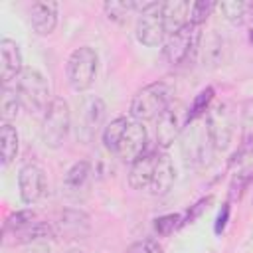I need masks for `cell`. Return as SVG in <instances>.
Returning a JSON list of instances; mask_svg holds the SVG:
<instances>
[{
  "instance_id": "cell-1",
  "label": "cell",
  "mask_w": 253,
  "mask_h": 253,
  "mask_svg": "<svg viewBox=\"0 0 253 253\" xmlns=\"http://www.w3.org/2000/svg\"><path fill=\"white\" fill-rule=\"evenodd\" d=\"M14 89L22 103V109L30 115H42L51 103V93L45 75L36 67H24L14 81Z\"/></svg>"
},
{
  "instance_id": "cell-2",
  "label": "cell",
  "mask_w": 253,
  "mask_h": 253,
  "mask_svg": "<svg viewBox=\"0 0 253 253\" xmlns=\"http://www.w3.org/2000/svg\"><path fill=\"white\" fill-rule=\"evenodd\" d=\"M182 158L190 168H204L211 162L215 146L210 138V132L204 125V119L190 121L186 130L180 136Z\"/></svg>"
},
{
  "instance_id": "cell-3",
  "label": "cell",
  "mask_w": 253,
  "mask_h": 253,
  "mask_svg": "<svg viewBox=\"0 0 253 253\" xmlns=\"http://www.w3.org/2000/svg\"><path fill=\"white\" fill-rule=\"evenodd\" d=\"M170 103H172V91L164 81L148 83L134 93L130 101V117L140 123L156 121Z\"/></svg>"
},
{
  "instance_id": "cell-4",
  "label": "cell",
  "mask_w": 253,
  "mask_h": 253,
  "mask_svg": "<svg viewBox=\"0 0 253 253\" xmlns=\"http://www.w3.org/2000/svg\"><path fill=\"white\" fill-rule=\"evenodd\" d=\"M71 130V111L65 99L53 97L42 117V140L47 148H59Z\"/></svg>"
},
{
  "instance_id": "cell-5",
  "label": "cell",
  "mask_w": 253,
  "mask_h": 253,
  "mask_svg": "<svg viewBox=\"0 0 253 253\" xmlns=\"http://www.w3.org/2000/svg\"><path fill=\"white\" fill-rule=\"evenodd\" d=\"M190 125V107L184 101L172 99V103L164 109V113L156 119V144L166 150L174 144L176 138L182 136L186 126Z\"/></svg>"
},
{
  "instance_id": "cell-6",
  "label": "cell",
  "mask_w": 253,
  "mask_h": 253,
  "mask_svg": "<svg viewBox=\"0 0 253 253\" xmlns=\"http://www.w3.org/2000/svg\"><path fill=\"white\" fill-rule=\"evenodd\" d=\"M97 51L89 45H81L77 49L71 51V55L67 57V65H65V73H67V81L71 85L73 91H87L97 75Z\"/></svg>"
},
{
  "instance_id": "cell-7",
  "label": "cell",
  "mask_w": 253,
  "mask_h": 253,
  "mask_svg": "<svg viewBox=\"0 0 253 253\" xmlns=\"http://www.w3.org/2000/svg\"><path fill=\"white\" fill-rule=\"evenodd\" d=\"M138 22L136 40L146 47H156L166 42V30L162 22V2H136Z\"/></svg>"
},
{
  "instance_id": "cell-8",
  "label": "cell",
  "mask_w": 253,
  "mask_h": 253,
  "mask_svg": "<svg viewBox=\"0 0 253 253\" xmlns=\"http://www.w3.org/2000/svg\"><path fill=\"white\" fill-rule=\"evenodd\" d=\"M105 111L107 109L101 97L89 95L81 99V103L77 105V117H75V134L79 142L87 144L95 138L97 130L103 126Z\"/></svg>"
},
{
  "instance_id": "cell-9",
  "label": "cell",
  "mask_w": 253,
  "mask_h": 253,
  "mask_svg": "<svg viewBox=\"0 0 253 253\" xmlns=\"http://www.w3.org/2000/svg\"><path fill=\"white\" fill-rule=\"evenodd\" d=\"M200 40H202L200 28L188 24L180 32H176V34H172V36L166 38V42L162 43L164 59L170 65H182V63H186L198 51Z\"/></svg>"
},
{
  "instance_id": "cell-10",
  "label": "cell",
  "mask_w": 253,
  "mask_h": 253,
  "mask_svg": "<svg viewBox=\"0 0 253 253\" xmlns=\"http://www.w3.org/2000/svg\"><path fill=\"white\" fill-rule=\"evenodd\" d=\"M215 150H225L233 136V121L225 103H213L202 117Z\"/></svg>"
},
{
  "instance_id": "cell-11",
  "label": "cell",
  "mask_w": 253,
  "mask_h": 253,
  "mask_svg": "<svg viewBox=\"0 0 253 253\" xmlns=\"http://www.w3.org/2000/svg\"><path fill=\"white\" fill-rule=\"evenodd\" d=\"M146 142H148V132H146L144 123L130 119L126 130H125V134L117 146L115 156L121 158L123 162L132 164L136 158H140L146 152Z\"/></svg>"
},
{
  "instance_id": "cell-12",
  "label": "cell",
  "mask_w": 253,
  "mask_h": 253,
  "mask_svg": "<svg viewBox=\"0 0 253 253\" xmlns=\"http://www.w3.org/2000/svg\"><path fill=\"white\" fill-rule=\"evenodd\" d=\"M18 188L20 198L24 204H36L40 202L47 192V178L42 166L38 164H26L18 172Z\"/></svg>"
},
{
  "instance_id": "cell-13",
  "label": "cell",
  "mask_w": 253,
  "mask_h": 253,
  "mask_svg": "<svg viewBox=\"0 0 253 253\" xmlns=\"http://www.w3.org/2000/svg\"><path fill=\"white\" fill-rule=\"evenodd\" d=\"M198 51H200L204 67L215 69V67L225 65L229 59V43L217 30H210V32L202 34Z\"/></svg>"
},
{
  "instance_id": "cell-14",
  "label": "cell",
  "mask_w": 253,
  "mask_h": 253,
  "mask_svg": "<svg viewBox=\"0 0 253 253\" xmlns=\"http://www.w3.org/2000/svg\"><path fill=\"white\" fill-rule=\"evenodd\" d=\"M22 51L20 45L14 40L4 38L0 42V79L2 85H10V81H16V77L22 73Z\"/></svg>"
},
{
  "instance_id": "cell-15",
  "label": "cell",
  "mask_w": 253,
  "mask_h": 253,
  "mask_svg": "<svg viewBox=\"0 0 253 253\" xmlns=\"http://www.w3.org/2000/svg\"><path fill=\"white\" fill-rule=\"evenodd\" d=\"M158 156H160V150H148L130 164L128 186L132 190H148V186L152 182V176H154Z\"/></svg>"
},
{
  "instance_id": "cell-16",
  "label": "cell",
  "mask_w": 253,
  "mask_h": 253,
  "mask_svg": "<svg viewBox=\"0 0 253 253\" xmlns=\"http://www.w3.org/2000/svg\"><path fill=\"white\" fill-rule=\"evenodd\" d=\"M190 4L188 0H168L162 2V22L166 30V38L180 32L190 24Z\"/></svg>"
},
{
  "instance_id": "cell-17",
  "label": "cell",
  "mask_w": 253,
  "mask_h": 253,
  "mask_svg": "<svg viewBox=\"0 0 253 253\" xmlns=\"http://www.w3.org/2000/svg\"><path fill=\"white\" fill-rule=\"evenodd\" d=\"M30 24L38 36H49L57 26V4L55 2H34L30 8Z\"/></svg>"
},
{
  "instance_id": "cell-18",
  "label": "cell",
  "mask_w": 253,
  "mask_h": 253,
  "mask_svg": "<svg viewBox=\"0 0 253 253\" xmlns=\"http://www.w3.org/2000/svg\"><path fill=\"white\" fill-rule=\"evenodd\" d=\"M89 215L81 210H65L57 221V233L65 239H83L89 233Z\"/></svg>"
},
{
  "instance_id": "cell-19",
  "label": "cell",
  "mask_w": 253,
  "mask_h": 253,
  "mask_svg": "<svg viewBox=\"0 0 253 253\" xmlns=\"http://www.w3.org/2000/svg\"><path fill=\"white\" fill-rule=\"evenodd\" d=\"M174 180H176L174 164H172V160H170V156L166 152H160L158 162H156V168H154L152 182L148 186V194H152V196H164V194H168L172 190V186H174Z\"/></svg>"
},
{
  "instance_id": "cell-20",
  "label": "cell",
  "mask_w": 253,
  "mask_h": 253,
  "mask_svg": "<svg viewBox=\"0 0 253 253\" xmlns=\"http://www.w3.org/2000/svg\"><path fill=\"white\" fill-rule=\"evenodd\" d=\"M20 148V136L18 130L12 123H2L0 126V154H2V164L8 166L16 160Z\"/></svg>"
},
{
  "instance_id": "cell-21",
  "label": "cell",
  "mask_w": 253,
  "mask_h": 253,
  "mask_svg": "<svg viewBox=\"0 0 253 253\" xmlns=\"http://www.w3.org/2000/svg\"><path fill=\"white\" fill-rule=\"evenodd\" d=\"M91 178V162L87 160H79L75 162L63 176V188L67 194H77L79 190H83L87 186Z\"/></svg>"
},
{
  "instance_id": "cell-22",
  "label": "cell",
  "mask_w": 253,
  "mask_h": 253,
  "mask_svg": "<svg viewBox=\"0 0 253 253\" xmlns=\"http://www.w3.org/2000/svg\"><path fill=\"white\" fill-rule=\"evenodd\" d=\"M217 8L221 10L223 18L231 24H247L253 20V2H245V0H231V2H221L217 4Z\"/></svg>"
},
{
  "instance_id": "cell-23",
  "label": "cell",
  "mask_w": 253,
  "mask_h": 253,
  "mask_svg": "<svg viewBox=\"0 0 253 253\" xmlns=\"http://www.w3.org/2000/svg\"><path fill=\"white\" fill-rule=\"evenodd\" d=\"M128 121H130V119H126V117H117V119H113L109 125H105L101 136H103V146H105L111 154L117 152V146H119V142H121V138H123V134H125V130H126V126H128Z\"/></svg>"
},
{
  "instance_id": "cell-24",
  "label": "cell",
  "mask_w": 253,
  "mask_h": 253,
  "mask_svg": "<svg viewBox=\"0 0 253 253\" xmlns=\"http://www.w3.org/2000/svg\"><path fill=\"white\" fill-rule=\"evenodd\" d=\"M22 111V103L18 99V93L10 85H2V95H0V117L2 123H12Z\"/></svg>"
},
{
  "instance_id": "cell-25",
  "label": "cell",
  "mask_w": 253,
  "mask_h": 253,
  "mask_svg": "<svg viewBox=\"0 0 253 253\" xmlns=\"http://www.w3.org/2000/svg\"><path fill=\"white\" fill-rule=\"evenodd\" d=\"M36 219H38V215H36L34 210H20V211L12 213V215L6 219V223H4V237L14 235L16 231L28 227V225L34 223Z\"/></svg>"
},
{
  "instance_id": "cell-26",
  "label": "cell",
  "mask_w": 253,
  "mask_h": 253,
  "mask_svg": "<svg viewBox=\"0 0 253 253\" xmlns=\"http://www.w3.org/2000/svg\"><path fill=\"white\" fill-rule=\"evenodd\" d=\"M103 8H105V14H107L109 20H113L117 24H125L128 20V14L136 12V2H132V0H128V2L113 0V2H105Z\"/></svg>"
},
{
  "instance_id": "cell-27",
  "label": "cell",
  "mask_w": 253,
  "mask_h": 253,
  "mask_svg": "<svg viewBox=\"0 0 253 253\" xmlns=\"http://www.w3.org/2000/svg\"><path fill=\"white\" fill-rule=\"evenodd\" d=\"M213 95H215L213 87H206V89H202V91L196 95V99H194V103H192V107H190V121L202 119V117L206 115V111L211 107Z\"/></svg>"
},
{
  "instance_id": "cell-28",
  "label": "cell",
  "mask_w": 253,
  "mask_h": 253,
  "mask_svg": "<svg viewBox=\"0 0 253 253\" xmlns=\"http://www.w3.org/2000/svg\"><path fill=\"white\" fill-rule=\"evenodd\" d=\"M184 225V215L182 213H166L154 219V231L162 237L174 233L176 229H180Z\"/></svg>"
},
{
  "instance_id": "cell-29",
  "label": "cell",
  "mask_w": 253,
  "mask_h": 253,
  "mask_svg": "<svg viewBox=\"0 0 253 253\" xmlns=\"http://www.w3.org/2000/svg\"><path fill=\"white\" fill-rule=\"evenodd\" d=\"M215 8H217V4L211 2V0H198V2H192V4H190V24L200 28Z\"/></svg>"
},
{
  "instance_id": "cell-30",
  "label": "cell",
  "mask_w": 253,
  "mask_h": 253,
  "mask_svg": "<svg viewBox=\"0 0 253 253\" xmlns=\"http://www.w3.org/2000/svg\"><path fill=\"white\" fill-rule=\"evenodd\" d=\"M243 152H253V101L245 105L243 111Z\"/></svg>"
},
{
  "instance_id": "cell-31",
  "label": "cell",
  "mask_w": 253,
  "mask_h": 253,
  "mask_svg": "<svg viewBox=\"0 0 253 253\" xmlns=\"http://www.w3.org/2000/svg\"><path fill=\"white\" fill-rule=\"evenodd\" d=\"M126 253H164V251H162V245H160L156 239L146 237V239L134 241V243L126 249Z\"/></svg>"
},
{
  "instance_id": "cell-32",
  "label": "cell",
  "mask_w": 253,
  "mask_h": 253,
  "mask_svg": "<svg viewBox=\"0 0 253 253\" xmlns=\"http://www.w3.org/2000/svg\"><path fill=\"white\" fill-rule=\"evenodd\" d=\"M227 217H229V204H223V208L219 210V213H217V217H215V227H213V231H215L217 235L225 229V225H227Z\"/></svg>"
},
{
  "instance_id": "cell-33",
  "label": "cell",
  "mask_w": 253,
  "mask_h": 253,
  "mask_svg": "<svg viewBox=\"0 0 253 253\" xmlns=\"http://www.w3.org/2000/svg\"><path fill=\"white\" fill-rule=\"evenodd\" d=\"M26 253H49V249L45 245H32V249H28Z\"/></svg>"
},
{
  "instance_id": "cell-34",
  "label": "cell",
  "mask_w": 253,
  "mask_h": 253,
  "mask_svg": "<svg viewBox=\"0 0 253 253\" xmlns=\"http://www.w3.org/2000/svg\"><path fill=\"white\" fill-rule=\"evenodd\" d=\"M67 253H83V251H81V249H69Z\"/></svg>"
}]
</instances>
